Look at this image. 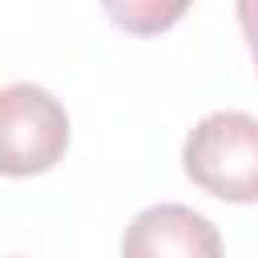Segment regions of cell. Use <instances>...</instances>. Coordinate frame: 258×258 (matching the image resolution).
Wrapping results in <instances>:
<instances>
[{"mask_svg": "<svg viewBox=\"0 0 258 258\" xmlns=\"http://www.w3.org/2000/svg\"><path fill=\"white\" fill-rule=\"evenodd\" d=\"M194 185L222 202H258V117L242 109L206 113L181 149Z\"/></svg>", "mask_w": 258, "mask_h": 258, "instance_id": "1", "label": "cell"}, {"mask_svg": "<svg viewBox=\"0 0 258 258\" xmlns=\"http://www.w3.org/2000/svg\"><path fill=\"white\" fill-rule=\"evenodd\" d=\"M69 149L64 105L32 81H12L0 89V173L28 177L56 165Z\"/></svg>", "mask_w": 258, "mask_h": 258, "instance_id": "2", "label": "cell"}, {"mask_svg": "<svg viewBox=\"0 0 258 258\" xmlns=\"http://www.w3.org/2000/svg\"><path fill=\"white\" fill-rule=\"evenodd\" d=\"M121 258H222V234L194 206L161 202L125 226Z\"/></svg>", "mask_w": 258, "mask_h": 258, "instance_id": "3", "label": "cell"}, {"mask_svg": "<svg viewBox=\"0 0 258 258\" xmlns=\"http://www.w3.org/2000/svg\"><path fill=\"white\" fill-rule=\"evenodd\" d=\"M109 12H113L121 24H129L133 32L149 36V32H157L161 24H169L173 16H181L185 4H181V0H173V4H129V8H125V4H113Z\"/></svg>", "mask_w": 258, "mask_h": 258, "instance_id": "4", "label": "cell"}, {"mask_svg": "<svg viewBox=\"0 0 258 258\" xmlns=\"http://www.w3.org/2000/svg\"><path fill=\"white\" fill-rule=\"evenodd\" d=\"M238 20H242L246 40H250V52H254V60H258V0H242V4H238Z\"/></svg>", "mask_w": 258, "mask_h": 258, "instance_id": "5", "label": "cell"}]
</instances>
